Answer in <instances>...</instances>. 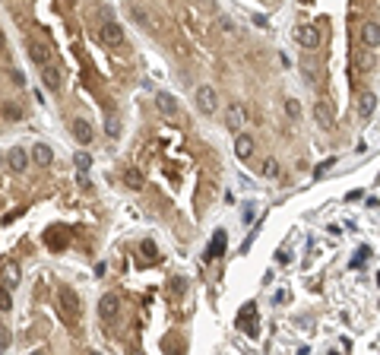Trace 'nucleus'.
Listing matches in <instances>:
<instances>
[{
	"label": "nucleus",
	"mask_w": 380,
	"mask_h": 355,
	"mask_svg": "<svg viewBox=\"0 0 380 355\" xmlns=\"http://www.w3.org/2000/svg\"><path fill=\"white\" fill-rule=\"evenodd\" d=\"M99 35H102V41L108 45V48L124 45V29H121V22L114 19L111 7H102V10H99Z\"/></svg>",
	"instance_id": "1"
},
{
	"label": "nucleus",
	"mask_w": 380,
	"mask_h": 355,
	"mask_svg": "<svg viewBox=\"0 0 380 355\" xmlns=\"http://www.w3.org/2000/svg\"><path fill=\"white\" fill-rule=\"evenodd\" d=\"M314 124L320 130H332L336 127V111H332V105L326 99H314Z\"/></svg>",
	"instance_id": "2"
},
{
	"label": "nucleus",
	"mask_w": 380,
	"mask_h": 355,
	"mask_svg": "<svg viewBox=\"0 0 380 355\" xmlns=\"http://www.w3.org/2000/svg\"><path fill=\"white\" fill-rule=\"evenodd\" d=\"M238 327H241L247 336H257V333H260V324H257V304H254V301H247V304L241 307V314H238Z\"/></svg>",
	"instance_id": "3"
},
{
	"label": "nucleus",
	"mask_w": 380,
	"mask_h": 355,
	"mask_svg": "<svg viewBox=\"0 0 380 355\" xmlns=\"http://www.w3.org/2000/svg\"><path fill=\"white\" fill-rule=\"evenodd\" d=\"M61 314H64V321H70V324L79 317V298H76L73 289H61Z\"/></svg>",
	"instance_id": "4"
},
{
	"label": "nucleus",
	"mask_w": 380,
	"mask_h": 355,
	"mask_svg": "<svg viewBox=\"0 0 380 355\" xmlns=\"http://www.w3.org/2000/svg\"><path fill=\"white\" fill-rule=\"evenodd\" d=\"M295 41H298L301 48L311 51V48H317V45H320V29H317V26H311V22H304V26L295 29Z\"/></svg>",
	"instance_id": "5"
},
{
	"label": "nucleus",
	"mask_w": 380,
	"mask_h": 355,
	"mask_svg": "<svg viewBox=\"0 0 380 355\" xmlns=\"http://www.w3.org/2000/svg\"><path fill=\"white\" fill-rule=\"evenodd\" d=\"M216 105H219V99H216V89L212 86H200L197 89V108L203 114H216Z\"/></svg>",
	"instance_id": "6"
},
{
	"label": "nucleus",
	"mask_w": 380,
	"mask_h": 355,
	"mask_svg": "<svg viewBox=\"0 0 380 355\" xmlns=\"http://www.w3.org/2000/svg\"><path fill=\"white\" fill-rule=\"evenodd\" d=\"M247 121V111H244V105L241 102H234L225 108V127H231V130H241V124Z\"/></svg>",
	"instance_id": "7"
},
{
	"label": "nucleus",
	"mask_w": 380,
	"mask_h": 355,
	"mask_svg": "<svg viewBox=\"0 0 380 355\" xmlns=\"http://www.w3.org/2000/svg\"><path fill=\"white\" fill-rule=\"evenodd\" d=\"M19 263L16 260H4V267H0V282H4V286H10V289H16L19 286Z\"/></svg>",
	"instance_id": "8"
},
{
	"label": "nucleus",
	"mask_w": 380,
	"mask_h": 355,
	"mask_svg": "<svg viewBox=\"0 0 380 355\" xmlns=\"http://www.w3.org/2000/svg\"><path fill=\"white\" fill-rule=\"evenodd\" d=\"M234 156L244 159V162L254 156V137H251V134H238V137H234Z\"/></svg>",
	"instance_id": "9"
},
{
	"label": "nucleus",
	"mask_w": 380,
	"mask_h": 355,
	"mask_svg": "<svg viewBox=\"0 0 380 355\" xmlns=\"http://www.w3.org/2000/svg\"><path fill=\"white\" fill-rule=\"evenodd\" d=\"M73 137H76V143H82V146L92 143V124L86 121V117H76V121H73Z\"/></svg>",
	"instance_id": "10"
},
{
	"label": "nucleus",
	"mask_w": 380,
	"mask_h": 355,
	"mask_svg": "<svg viewBox=\"0 0 380 355\" xmlns=\"http://www.w3.org/2000/svg\"><path fill=\"white\" fill-rule=\"evenodd\" d=\"M41 79H44V86L51 89V92H57V89L64 86V82H61V70H57L54 64H44L41 67Z\"/></svg>",
	"instance_id": "11"
},
{
	"label": "nucleus",
	"mask_w": 380,
	"mask_h": 355,
	"mask_svg": "<svg viewBox=\"0 0 380 355\" xmlns=\"http://www.w3.org/2000/svg\"><path fill=\"white\" fill-rule=\"evenodd\" d=\"M7 162H10V168H13L16 174H22V171H26V165H29V156H26V149L13 146V149H10V156H7Z\"/></svg>",
	"instance_id": "12"
},
{
	"label": "nucleus",
	"mask_w": 380,
	"mask_h": 355,
	"mask_svg": "<svg viewBox=\"0 0 380 355\" xmlns=\"http://www.w3.org/2000/svg\"><path fill=\"white\" fill-rule=\"evenodd\" d=\"M361 41L367 45V48H377L380 45V26L377 22H364L361 26Z\"/></svg>",
	"instance_id": "13"
},
{
	"label": "nucleus",
	"mask_w": 380,
	"mask_h": 355,
	"mask_svg": "<svg viewBox=\"0 0 380 355\" xmlns=\"http://www.w3.org/2000/svg\"><path fill=\"white\" fill-rule=\"evenodd\" d=\"M29 54H32V61L38 64V67L51 64V51H48V45H41V41H32L29 45Z\"/></svg>",
	"instance_id": "14"
},
{
	"label": "nucleus",
	"mask_w": 380,
	"mask_h": 355,
	"mask_svg": "<svg viewBox=\"0 0 380 355\" xmlns=\"http://www.w3.org/2000/svg\"><path fill=\"white\" fill-rule=\"evenodd\" d=\"M117 295H102V301H99V314L105 317V321H111V317L117 314Z\"/></svg>",
	"instance_id": "15"
},
{
	"label": "nucleus",
	"mask_w": 380,
	"mask_h": 355,
	"mask_svg": "<svg viewBox=\"0 0 380 355\" xmlns=\"http://www.w3.org/2000/svg\"><path fill=\"white\" fill-rule=\"evenodd\" d=\"M156 105H159V111L162 114H177V102H174V96H168V92H159L156 96Z\"/></svg>",
	"instance_id": "16"
},
{
	"label": "nucleus",
	"mask_w": 380,
	"mask_h": 355,
	"mask_svg": "<svg viewBox=\"0 0 380 355\" xmlns=\"http://www.w3.org/2000/svg\"><path fill=\"white\" fill-rule=\"evenodd\" d=\"M32 162H35V165H51V162H54V152H51V146L38 143V146L32 149Z\"/></svg>",
	"instance_id": "17"
},
{
	"label": "nucleus",
	"mask_w": 380,
	"mask_h": 355,
	"mask_svg": "<svg viewBox=\"0 0 380 355\" xmlns=\"http://www.w3.org/2000/svg\"><path fill=\"white\" fill-rule=\"evenodd\" d=\"M374 108H377V96H374V92H364V96L358 99V111H361V117H371Z\"/></svg>",
	"instance_id": "18"
},
{
	"label": "nucleus",
	"mask_w": 380,
	"mask_h": 355,
	"mask_svg": "<svg viewBox=\"0 0 380 355\" xmlns=\"http://www.w3.org/2000/svg\"><path fill=\"white\" fill-rule=\"evenodd\" d=\"M130 16H133V19L139 22V26H142V29H152V16H149V13H146V10H142L139 4H130Z\"/></svg>",
	"instance_id": "19"
},
{
	"label": "nucleus",
	"mask_w": 380,
	"mask_h": 355,
	"mask_svg": "<svg viewBox=\"0 0 380 355\" xmlns=\"http://www.w3.org/2000/svg\"><path fill=\"white\" fill-rule=\"evenodd\" d=\"M222 254H225V232H216L209 244V257H222Z\"/></svg>",
	"instance_id": "20"
},
{
	"label": "nucleus",
	"mask_w": 380,
	"mask_h": 355,
	"mask_svg": "<svg viewBox=\"0 0 380 355\" xmlns=\"http://www.w3.org/2000/svg\"><path fill=\"white\" fill-rule=\"evenodd\" d=\"M260 171H263L266 178H279V162L272 159V156H266V159H263V165H260Z\"/></svg>",
	"instance_id": "21"
},
{
	"label": "nucleus",
	"mask_w": 380,
	"mask_h": 355,
	"mask_svg": "<svg viewBox=\"0 0 380 355\" xmlns=\"http://www.w3.org/2000/svg\"><path fill=\"white\" fill-rule=\"evenodd\" d=\"M124 184H127V187H133V191H139V187H142V174H139L136 168H130V171L124 174Z\"/></svg>",
	"instance_id": "22"
},
{
	"label": "nucleus",
	"mask_w": 380,
	"mask_h": 355,
	"mask_svg": "<svg viewBox=\"0 0 380 355\" xmlns=\"http://www.w3.org/2000/svg\"><path fill=\"white\" fill-rule=\"evenodd\" d=\"M285 114H289L292 121H298V117H301V105H298V99H285Z\"/></svg>",
	"instance_id": "23"
},
{
	"label": "nucleus",
	"mask_w": 380,
	"mask_h": 355,
	"mask_svg": "<svg viewBox=\"0 0 380 355\" xmlns=\"http://www.w3.org/2000/svg\"><path fill=\"white\" fill-rule=\"evenodd\" d=\"M4 117H7V121H19L22 108H19V105H13V102H7V105H4Z\"/></svg>",
	"instance_id": "24"
},
{
	"label": "nucleus",
	"mask_w": 380,
	"mask_h": 355,
	"mask_svg": "<svg viewBox=\"0 0 380 355\" xmlns=\"http://www.w3.org/2000/svg\"><path fill=\"white\" fill-rule=\"evenodd\" d=\"M13 307V298H10V286L0 282V311H10Z\"/></svg>",
	"instance_id": "25"
},
{
	"label": "nucleus",
	"mask_w": 380,
	"mask_h": 355,
	"mask_svg": "<svg viewBox=\"0 0 380 355\" xmlns=\"http://www.w3.org/2000/svg\"><path fill=\"white\" fill-rule=\"evenodd\" d=\"M105 134H108V137H117V134H121V124H117L114 114L108 117V124H105Z\"/></svg>",
	"instance_id": "26"
},
{
	"label": "nucleus",
	"mask_w": 380,
	"mask_h": 355,
	"mask_svg": "<svg viewBox=\"0 0 380 355\" xmlns=\"http://www.w3.org/2000/svg\"><path fill=\"white\" fill-rule=\"evenodd\" d=\"M89 165H92V156H89V152H76V168H79V171H86Z\"/></svg>",
	"instance_id": "27"
},
{
	"label": "nucleus",
	"mask_w": 380,
	"mask_h": 355,
	"mask_svg": "<svg viewBox=\"0 0 380 355\" xmlns=\"http://www.w3.org/2000/svg\"><path fill=\"white\" fill-rule=\"evenodd\" d=\"M142 254H146V260H156V244H152V241H142Z\"/></svg>",
	"instance_id": "28"
},
{
	"label": "nucleus",
	"mask_w": 380,
	"mask_h": 355,
	"mask_svg": "<svg viewBox=\"0 0 380 355\" xmlns=\"http://www.w3.org/2000/svg\"><path fill=\"white\" fill-rule=\"evenodd\" d=\"M76 184L82 187V191H89V187H92V181H89V178H86V174H79V178H76Z\"/></svg>",
	"instance_id": "29"
},
{
	"label": "nucleus",
	"mask_w": 380,
	"mask_h": 355,
	"mask_svg": "<svg viewBox=\"0 0 380 355\" xmlns=\"http://www.w3.org/2000/svg\"><path fill=\"white\" fill-rule=\"evenodd\" d=\"M13 82H16V86H26V76H22V70H13Z\"/></svg>",
	"instance_id": "30"
},
{
	"label": "nucleus",
	"mask_w": 380,
	"mask_h": 355,
	"mask_svg": "<svg viewBox=\"0 0 380 355\" xmlns=\"http://www.w3.org/2000/svg\"><path fill=\"white\" fill-rule=\"evenodd\" d=\"M0 346H7V330L0 327Z\"/></svg>",
	"instance_id": "31"
},
{
	"label": "nucleus",
	"mask_w": 380,
	"mask_h": 355,
	"mask_svg": "<svg viewBox=\"0 0 380 355\" xmlns=\"http://www.w3.org/2000/svg\"><path fill=\"white\" fill-rule=\"evenodd\" d=\"M0 48H4V35H0Z\"/></svg>",
	"instance_id": "32"
},
{
	"label": "nucleus",
	"mask_w": 380,
	"mask_h": 355,
	"mask_svg": "<svg viewBox=\"0 0 380 355\" xmlns=\"http://www.w3.org/2000/svg\"><path fill=\"white\" fill-rule=\"evenodd\" d=\"M377 282H380V273H377Z\"/></svg>",
	"instance_id": "33"
}]
</instances>
